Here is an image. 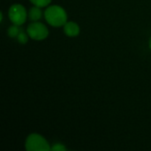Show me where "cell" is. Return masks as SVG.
<instances>
[{"instance_id":"cell-3","label":"cell","mask_w":151,"mask_h":151,"mask_svg":"<svg viewBox=\"0 0 151 151\" xmlns=\"http://www.w3.org/2000/svg\"><path fill=\"white\" fill-rule=\"evenodd\" d=\"M27 35L28 36L35 41L44 40L49 35V29L48 27L41 23V22H33L28 25L27 27Z\"/></svg>"},{"instance_id":"cell-8","label":"cell","mask_w":151,"mask_h":151,"mask_svg":"<svg viewBox=\"0 0 151 151\" xmlns=\"http://www.w3.org/2000/svg\"><path fill=\"white\" fill-rule=\"evenodd\" d=\"M33 4L38 7H45L50 4L51 0H29Z\"/></svg>"},{"instance_id":"cell-11","label":"cell","mask_w":151,"mask_h":151,"mask_svg":"<svg viewBox=\"0 0 151 151\" xmlns=\"http://www.w3.org/2000/svg\"><path fill=\"white\" fill-rule=\"evenodd\" d=\"M149 46H150V49L151 50V37L150 39V42H149Z\"/></svg>"},{"instance_id":"cell-1","label":"cell","mask_w":151,"mask_h":151,"mask_svg":"<svg viewBox=\"0 0 151 151\" xmlns=\"http://www.w3.org/2000/svg\"><path fill=\"white\" fill-rule=\"evenodd\" d=\"M46 21L52 27H59L67 22V14L65 9L59 5L49 6L44 12Z\"/></svg>"},{"instance_id":"cell-9","label":"cell","mask_w":151,"mask_h":151,"mask_svg":"<svg viewBox=\"0 0 151 151\" xmlns=\"http://www.w3.org/2000/svg\"><path fill=\"white\" fill-rule=\"evenodd\" d=\"M17 39H18V42L20 43V44H26L28 41V36L25 33V32H20L19 34V35L17 36Z\"/></svg>"},{"instance_id":"cell-7","label":"cell","mask_w":151,"mask_h":151,"mask_svg":"<svg viewBox=\"0 0 151 151\" xmlns=\"http://www.w3.org/2000/svg\"><path fill=\"white\" fill-rule=\"evenodd\" d=\"M22 30H20V28L19 27V25H15L13 24L12 26H11L9 28H8V35L12 38H14V37H17L19 35V34L21 32Z\"/></svg>"},{"instance_id":"cell-4","label":"cell","mask_w":151,"mask_h":151,"mask_svg":"<svg viewBox=\"0 0 151 151\" xmlns=\"http://www.w3.org/2000/svg\"><path fill=\"white\" fill-rule=\"evenodd\" d=\"M27 13L25 7L19 4H12L9 9V19L15 25H22L26 22Z\"/></svg>"},{"instance_id":"cell-5","label":"cell","mask_w":151,"mask_h":151,"mask_svg":"<svg viewBox=\"0 0 151 151\" xmlns=\"http://www.w3.org/2000/svg\"><path fill=\"white\" fill-rule=\"evenodd\" d=\"M64 32L67 36L74 37L80 34V27L74 21H67L64 25Z\"/></svg>"},{"instance_id":"cell-10","label":"cell","mask_w":151,"mask_h":151,"mask_svg":"<svg viewBox=\"0 0 151 151\" xmlns=\"http://www.w3.org/2000/svg\"><path fill=\"white\" fill-rule=\"evenodd\" d=\"M50 150H53V151H65L66 150V148L63 145V144H61V143H55L52 147H51V149H50Z\"/></svg>"},{"instance_id":"cell-2","label":"cell","mask_w":151,"mask_h":151,"mask_svg":"<svg viewBox=\"0 0 151 151\" xmlns=\"http://www.w3.org/2000/svg\"><path fill=\"white\" fill-rule=\"evenodd\" d=\"M25 148L27 151H48L51 149L46 139L38 134H31L27 136Z\"/></svg>"},{"instance_id":"cell-6","label":"cell","mask_w":151,"mask_h":151,"mask_svg":"<svg viewBox=\"0 0 151 151\" xmlns=\"http://www.w3.org/2000/svg\"><path fill=\"white\" fill-rule=\"evenodd\" d=\"M42 16V12L41 10V7L38 6H34L29 10L28 12V19L32 21H37L39 20Z\"/></svg>"}]
</instances>
